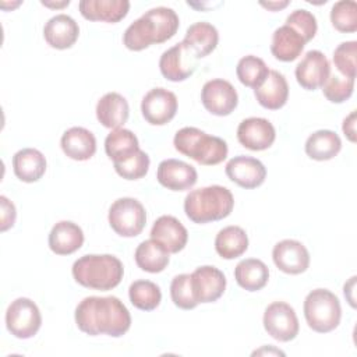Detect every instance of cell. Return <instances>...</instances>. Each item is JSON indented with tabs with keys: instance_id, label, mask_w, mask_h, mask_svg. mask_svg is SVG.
<instances>
[{
	"instance_id": "obj_1",
	"label": "cell",
	"mask_w": 357,
	"mask_h": 357,
	"mask_svg": "<svg viewBox=\"0 0 357 357\" xmlns=\"http://www.w3.org/2000/svg\"><path fill=\"white\" fill-rule=\"evenodd\" d=\"M74 317L78 329L89 336L120 337L131 326V315L127 307L114 296L85 297L77 305Z\"/></svg>"
},
{
	"instance_id": "obj_2",
	"label": "cell",
	"mask_w": 357,
	"mask_h": 357,
	"mask_svg": "<svg viewBox=\"0 0 357 357\" xmlns=\"http://www.w3.org/2000/svg\"><path fill=\"white\" fill-rule=\"evenodd\" d=\"M178 25V15L173 8L163 6L155 7L128 25L123 35V43L127 49L139 52L151 45L172 39Z\"/></svg>"
},
{
	"instance_id": "obj_3",
	"label": "cell",
	"mask_w": 357,
	"mask_h": 357,
	"mask_svg": "<svg viewBox=\"0 0 357 357\" xmlns=\"http://www.w3.org/2000/svg\"><path fill=\"white\" fill-rule=\"evenodd\" d=\"M77 283L93 290H112L120 284L124 268L121 261L110 254H86L71 268Z\"/></svg>"
},
{
	"instance_id": "obj_4",
	"label": "cell",
	"mask_w": 357,
	"mask_h": 357,
	"mask_svg": "<svg viewBox=\"0 0 357 357\" xmlns=\"http://www.w3.org/2000/svg\"><path fill=\"white\" fill-rule=\"evenodd\" d=\"M234 208V198L223 185H208L191 190L184 199L187 218L198 225L216 222L227 218Z\"/></svg>"
},
{
	"instance_id": "obj_5",
	"label": "cell",
	"mask_w": 357,
	"mask_h": 357,
	"mask_svg": "<svg viewBox=\"0 0 357 357\" xmlns=\"http://www.w3.org/2000/svg\"><path fill=\"white\" fill-rule=\"evenodd\" d=\"M173 145L176 151L184 156H188L205 166L219 165L226 159L229 152L225 139L209 135L197 127L180 128L173 138Z\"/></svg>"
},
{
	"instance_id": "obj_6",
	"label": "cell",
	"mask_w": 357,
	"mask_h": 357,
	"mask_svg": "<svg viewBox=\"0 0 357 357\" xmlns=\"http://www.w3.org/2000/svg\"><path fill=\"white\" fill-rule=\"evenodd\" d=\"M304 317L308 326L318 333L336 329L342 318L339 298L328 289H315L305 296Z\"/></svg>"
},
{
	"instance_id": "obj_7",
	"label": "cell",
	"mask_w": 357,
	"mask_h": 357,
	"mask_svg": "<svg viewBox=\"0 0 357 357\" xmlns=\"http://www.w3.org/2000/svg\"><path fill=\"white\" fill-rule=\"evenodd\" d=\"M109 225L121 237H135L141 234L146 225L144 205L130 197L116 199L109 208Z\"/></svg>"
},
{
	"instance_id": "obj_8",
	"label": "cell",
	"mask_w": 357,
	"mask_h": 357,
	"mask_svg": "<svg viewBox=\"0 0 357 357\" xmlns=\"http://www.w3.org/2000/svg\"><path fill=\"white\" fill-rule=\"evenodd\" d=\"M42 325V315L38 305L26 297H18L6 311L7 331L18 339H29L38 333Z\"/></svg>"
},
{
	"instance_id": "obj_9",
	"label": "cell",
	"mask_w": 357,
	"mask_h": 357,
	"mask_svg": "<svg viewBox=\"0 0 357 357\" xmlns=\"http://www.w3.org/2000/svg\"><path fill=\"white\" fill-rule=\"evenodd\" d=\"M264 328L273 339L290 342L298 335V318L294 308L284 301L271 303L264 312Z\"/></svg>"
},
{
	"instance_id": "obj_10",
	"label": "cell",
	"mask_w": 357,
	"mask_h": 357,
	"mask_svg": "<svg viewBox=\"0 0 357 357\" xmlns=\"http://www.w3.org/2000/svg\"><path fill=\"white\" fill-rule=\"evenodd\" d=\"M197 60L195 54L180 42L162 53L159 59V70L162 75L172 82L185 81L194 74Z\"/></svg>"
},
{
	"instance_id": "obj_11",
	"label": "cell",
	"mask_w": 357,
	"mask_h": 357,
	"mask_svg": "<svg viewBox=\"0 0 357 357\" xmlns=\"http://www.w3.org/2000/svg\"><path fill=\"white\" fill-rule=\"evenodd\" d=\"M201 102L209 113L215 116H229L238 105V95L229 81L215 78L204 84Z\"/></svg>"
},
{
	"instance_id": "obj_12",
	"label": "cell",
	"mask_w": 357,
	"mask_h": 357,
	"mask_svg": "<svg viewBox=\"0 0 357 357\" xmlns=\"http://www.w3.org/2000/svg\"><path fill=\"white\" fill-rule=\"evenodd\" d=\"M141 112L149 124L165 126L177 113V96L165 88H153L142 98Z\"/></svg>"
},
{
	"instance_id": "obj_13",
	"label": "cell",
	"mask_w": 357,
	"mask_h": 357,
	"mask_svg": "<svg viewBox=\"0 0 357 357\" xmlns=\"http://www.w3.org/2000/svg\"><path fill=\"white\" fill-rule=\"evenodd\" d=\"M296 79L307 91L322 88L331 74V63L319 50H308L296 66Z\"/></svg>"
},
{
	"instance_id": "obj_14",
	"label": "cell",
	"mask_w": 357,
	"mask_h": 357,
	"mask_svg": "<svg viewBox=\"0 0 357 357\" xmlns=\"http://www.w3.org/2000/svg\"><path fill=\"white\" fill-rule=\"evenodd\" d=\"M191 287L198 304L213 303L225 293L226 276L220 269L204 265L191 273Z\"/></svg>"
},
{
	"instance_id": "obj_15",
	"label": "cell",
	"mask_w": 357,
	"mask_h": 357,
	"mask_svg": "<svg viewBox=\"0 0 357 357\" xmlns=\"http://www.w3.org/2000/svg\"><path fill=\"white\" fill-rule=\"evenodd\" d=\"M275 265L287 275H298L310 266V252L305 245L297 240L286 238L275 244L272 250Z\"/></svg>"
},
{
	"instance_id": "obj_16",
	"label": "cell",
	"mask_w": 357,
	"mask_h": 357,
	"mask_svg": "<svg viewBox=\"0 0 357 357\" xmlns=\"http://www.w3.org/2000/svg\"><path fill=\"white\" fill-rule=\"evenodd\" d=\"M226 176L237 185L251 190L259 187L266 178L264 163L252 156L238 155L226 163Z\"/></svg>"
},
{
	"instance_id": "obj_17",
	"label": "cell",
	"mask_w": 357,
	"mask_h": 357,
	"mask_svg": "<svg viewBox=\"0 0 357 357\" xmlns=\"http://www.w3.org/2000/svg\"><path fill=\"white\" fill-rule=\"evenodd\" d=\"M276 138L273 124L264 117L244 119L237 127L238 142L251 151H264L272 146Z\"/></svg>"
},
{
	"instance_id": "obj_18",
	"label": "cell",
	"mask_w": 357,
	"mask_h": 357,
	"mask_svg": "<svg viewBox=\"0 0 357 357\" xmlns=\"http://www.w3.org/2000/svg\"><path fill=\"white\" fill-rule=\"evenodd\" d=\"M156 178L167 190L185 191L197 183L198 174L194 166L183 160L165 159L158 166Z\"/></svg>"
},
{
	"instance_id": "obj_19",
	"label": "cell",
	"mask_w": 357,
	"mask_h": 357,
	"mask_svg": "<svg viewBox=\"0 0 357 357\" xmlns=\"http://www.w3.org/2000/svg\"><path fill=\"white\" fill-rule=\"evenodd\" d=\"M151 238L162 244L169 254H177L185 247L188 231L177 218L162 215L151 229Z\"/></svg>"
},
{
	"instance_id": "obj_20",
	"label": "cell",
	"mask_w": 357,
	"mask_h": 357,
	"mask_svg": "<svg viewBox=\"0 0 357 357\" xmlns=\"http://www.w3.org/2000/svg\"><path fill=\"white\" fill-rule=\"evenodd\" d=\"M79 36V26L67 14H57L47 20L43 26V38L53 49H70Z\"/></svg>"
},
{
	"instance_id": "obj_21",
	"label": "cell",
	"mask_w": 357,
	"mask_h": 357,
	"mask_svg": "<svg viewBox=\"0 0 357 357\" xmlns=\"http://www.w3.org/2000/svg\"><path fill=\"white\" fill-rule=\"evenodd\" d=\"M79 13L84 18L89 21H103V22H119L121 21L130 10L128 0H81Z\"/></svg>"
},
{
	"instance_id": "obj_22",
	"label": "cell",
	"mask_w": 357,
	"mask_h": 357,
	"mask_svg": "<svg viewBox=\"0 0 357 357\" xmlns=\"http://www.w3.org/2000/svg\"><path fill=\"white\" fill-rule=\"evenodd\" d=\"M130 116V106L126 98L117 92L105 93L96 103L99 123L110 130L121 128Z\"/></svg>"
},
{
	"instance_id": "obj_23",
	"label": "cell",
	"mask_w": 357,
	"mask_h": 357,
	"mask_svg": "<svg viewBox=\"0 0 357 357\" xmlns=\"http://www.w3.org/2000/svg\"><path fill=\"white\" fill-rule=\"evenodd\" d=\"M84 244L82 229L70 220L57 222L49 233V248L57 255H70Z\"/></svg>"
},
{
	"instance_id": "obj_24",
	"label": "cell",
	"mask_w": 357,
	"mask_h": 357,
	"mask_svg": "<svg viewBox=\"0 0 357 357\" xmlns=\"http://www.w3.org/2000/svg\"><path fill=\"white\" fill-rule=\"evenodd\" d=\"M60 145L67 158L79 162L91 159L96 152V138L84 127H71L64 131Z\"/></svg>"
},
{
	"instance_id": "obj_25",
	"label": "cell",
	"mask_w": 357,
	"mask_h": 357,
	"mask_svg": "<svg viewBox=\"0 0 357 357\" xmlns=\"http://www.w3.org/2000/svg\"><path fill=\"white\" fill-rule=\"evenodd\" d=\"M254 95L265 109L278 110L283 107L289 98V85L284 75L276 70H269L262 85L254 89Z\"/></svg>"
},
{
	"instance_id": "obj_26",
	"label": "cell",
	"mask_w": 357,
	"mask_h": 357,
	"mask_svg": "<svg viewBox=\"0 0 357 357\" xmlns=\"http://www.w3.org/2000/svg\"><path fill=\"white\" fill-rule=\"evenodd\" d=\"M218 42V29L206 21H198L190 25L183 39V43L195 54L197 59H202L212 53L216 49Z\"/></svg>"
},
{
	"instance_id": "obj_27",
	"label": "cell",
	"mask_w": 357,
	"mask_h": 357,
	"mask_svg": "<svg viewBox=\"0 0 357 357\" xmlns=\"http://www.w3.org/2000/svg\"><path fill=\"white\" fill-rule=\"evenodd\" d=\"M13 170L24 183H35L46 172V158L35 148H22L13 156Z\"/></svg>"
},
{
	"instance_id": "obj_28",
	"label": "cell",
	"mask_w": 357,
	"mask_h": 357,
	"mask_svg": "<svg viewBox=\"0 0 357 357\" xmlns=\"http://www.w3.org/2000/svg\"><path fill=\"white\" fill-rule=\"evenodd\" d=\"M305 46L303 36L289 25H282L275 29L272 35L271 52L275 59L280 61H293L296 60Z\"/></svg>"
},
{
	"instance_id": "obj_29",
	"label": "cell",
	"mask_w": 357,
	"mask_h": 357,
	"mask_svg": "<svg viewBox=\"0 0 357 357\" xmlns=\"http://www.w3.org/2000/svg\"><path fill=\"white\" fill-rule=\"evenodd\" d=\"M234 279L244 290L258 291L268 283L269 268L261 259L247 258L236 265Z\"/></svg>"
},
{
	"instance_id": "obj_30",
	"label": "cell",
	"mask_w": 357,
	"mask_h": 357,
	"mask_svg": "<svg viewBox=\"0 0 357 357\" xmlns=\"http://www.w3.org/2000/svg\"><path fill=\"white\" fill-rule=\"evenodd\" d=\"M305 153L314 160H331L342 149L340 137L331 130H318L305 141Z\"/></svg>"
},
{
	"instance_id": "obj_31",
	"label": "cell",
	"mask_w": 357,
	"mask_h": 357,
	"mask_svg": "<svg viewBox=\"0 0 357 357\" xmlns=\"http://www.w3.org/2000/svg\"><path fill=\"white\" fill-rule=\"evenodd\" d=\"M248 248V236L240 226H226L216 234L215 250L223 259H234Z\"/></svg>"
},
{
	"instance_id": "obj_32",
	"label": "cell",
	"mask_w": 357,
	"mask_h": 357,
	"mask_svg": "<svg viewBox=\"0 0 357 357\" xmlns=\"http://www.w3.org/2000/svg\"><path fill=\"white\" fill-rule=\"evenodd\" d=\"M139 151L137 135L127 128H116L105 139V152L113 163L123 162Z\"/></svg>"
},
{
	"instance_id": "obj_33",
	"label": "cell",
	"mask_w": 357,
	"mask_h": 357,
	"mask_svg": "<svg viewBox=\"0 0 357 357\" xmlns=\"http://www.w3.org/2000/svg\"><path fill=\"white\" fill-rule=\"evenodd\" d=\"M135 262L138 268L149 273H159L169 265V252L156 240L149 238L142 241L135 250Z\"/></svg>"
},
{
	"instance_id": "obj_34",
	"label": "cell",
	"mask_w": 357,
	"mask_h": 357,
	"mask_svg": "<svg viewBox=\"0 0 357 357\" xmlns=\"http://www.w3.org/2000/svg\"><path fill=\"white\" fill-rule=\"evenodd\" d=\"M236 74L238 81L252 89H257L262 85L265 78L269 74V68L265 61L257 56L248 54L238 60L236 67Z\"/></svg>"
},
{
	"instance_id": "obj_35",
	"label": "cell",
	"mask_w": 357,
	"mask_h": 357,
	"mask_svg": "<svg viewBox=\"0 0 357 357\" xmlns=\"http://www.w3.org/2000/svg\"><path fill=\"white\" fill-rule=\"evenodd\" d=\"M128 297L135 308L142 311H152L160 304L162 291L156 283L141 279L130 284Z\"/></svg>"
},
{
	"instance_id": "obj_36",
	"label": "cell",
	"mask_w": 357,
	"mask_h": 357,
	"mask_svg": "<svg viewBox=\"0 0 357 357\" xmlns=\"http://www.w3.org/2000/svg\"><path fill=\"white\" fill-rule=\"evenodd\" d=\"M331 22L339 32L353 33L357 31V4L353 0H340L332 6Z\"/></svg>"
},
{
	"instance_id": "obj_37",
	"label": "cell",
	"mask_w": 357,
	"mask_h": 357,
	"mask_svg": "<svg viewBox=\"0 0 357 357\" xmlns=\"http://www.w3.org/2000/svg\"><path fill=\"white\" fill-rule=\"evenodd\" d=\"M354 91V79L340 75L339 73H331L325 84L322 85V92L325 98L332 103H343L347 100Z\"/></svg>"
},
{
	"instance_id": "obj_38",
	"label": "cell",
	"mask_w": 357,
	"mask_h": 357,
	"mask_svg": "<svg viewBox=\"0 0 357 357\" xmlns=\"http://www.w3.org/2000/svg\"><path fill=\"white\" fill-rule=\"evenodd\" d=\"M170 297L174 305L181 310H192L198 305L192 293L190 273H181L173 278L170 283Z\"/></svg>"
},
{
	"instance_id": "obj_39",
	"label": "cell",
	"mask_w": 357,
	"mask_h": 357,
	"mask_svg": "<svg viewBox=\"0 0 357 357\" xmlns=\"http://www.w3.org/2000/svg\"><path fill=\"white\" fill-rule=\"evenodd\" d=\"M149 163H151V160H149L148 153L139 149L131 158H128L123 162L113 163V165H114L116 173L120 177L126 178V180H138V178H142L144 176H146V173L149 170Z\"/></svg>"
},
{
	"instance_id": "obj_40",
	"label": "cell",
	"mask_w": 357,
	"mask_h": 357,
	"mask_svg": "<svg viewBox=\"0 0 357 357\" xmlns=\"http://www.w3.org/2000/svg\"><path fill=\"white\" fill-rule=\"evenodd\" d=\"M356 54H357V42L347 40L342 42L333 52V64L337 73L343 77L356 78Z\"/></svg>"
},
{
	"instance_id": "obj_41",
	"label": "cell",
	"mask_w": 357,
	"mask_h": 357,
	"mask_svg": "<svg viewBox=\"0 0 357 357\" xmlns=\"http://www.w3.org/2000/svg\"><path fill=\"white\" fill-rule=\"evenodd\" d=\"M286 25H289L294 31H297L303 36L305 43L310 42L315 36L317 29H318L315 15L304 8H298V10H294L293 13H290L286 18Z\"/></svg>"
},
{
	"instance_id": "obj_42",
	"label": "cell",
	"mask_w": 357,
	"mask_h": 357,
	"mask_svg": "<svg viewBox=\"0 0 357 357\" xmlns=\"http://www.w3.org/2000/svg\"><path fill=\"white\" fill-rule=\"evenodd\" d=\"M0 205H1V223H0V231H7L10 227L14 226L17 211L14 204L4 195L0 197Z\"/></svg>"
},
{
	"instance_id": "obj_43",
	"label": "cell",
	"mask_w": 357,
	"mask_h": 357,
	"mask_svg": "<svg viewBox=\"0 0 357 357\" xmlns=\"http://www.w3.org/2000/svg\"><path fill=\"white\" fill-rule=\"evenodd\" d=\"M342 130L350 142H356V112L354 110L343 120Z\"/></svg>"
},
{
	"instance_id": "obj_44",
	"label": "cell",
	"mask_w": 357,
	"mask_h": 357,
	"mask_svg": "<svg viewBox=\"0 0 357 357\" xmlns=\"http://www.w3.org/2000/svg\"><path fill=\"white\" fill-rule=\"evenodd\" d=\"M356 276H351L349 279L347 283H344V287H343V293H344V297L347 298L349 304L354 308L356 307V298H354V286H356Z\"/></svg>"
},
{
	"instance_id": "obj_45",
	"label": "cell",
	"mask_w": 357,
	"mask_h": 357,
	"mask_svg": "<svg viewBox=\"0 0 357 357\" xmlns=\"http://www.w3.org/2000/svg\"><path fill=\"white\" fill-rule=\"evenodd\" d=\"M262 7H265V8H268V10H271V11H278V10H280V8H284L287 4H289V1L287 0H284V1H261L259 3Z\"/></svg>"
},
{
	"instance_id": "obj_46",
	"label": "cell",
	"mask_w": 357,
	"mask_h": 357,
	"mask_svg": "<svg viewBox=\"0 0 357 357\" xmlns=\"http://www.w3.org/2000/svg\"><path fill=\"white\" fill-rule=\"evenodd\" d=\"M262 353H268V354L273 353V354H282V356H284V353H283V351H280V350H278V349H273L272 346H269V347H264V349H261V350H257V351H254V353H252V356H255V354H262Z\"/></svg>"
},
{
	"instance_id": "obj_47",
	"label": "cell",
	"mask_w": 357,
	"mask_h": 357,
	"mask_svg": "<svg viewBox=\"0 0 357 357\" xmlns=\"http://www.w3.org/2000/svg\"><path fill=\"white\" fill-rule=\"evenodd\" d=\"M42 4H45V6H47V7H64V6H68V4H70V1L67 0V1H63L61 4H59V3L53 4V3H45V1H42Z\"/></svg>"
}]
</instances>
